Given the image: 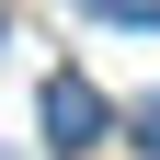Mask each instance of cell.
<instances>
[{"label": "cell", "mask_w": 160, "mask_h": 160, "mask_svg": "<svg viewBox=\"0 0 160 160\" xmlns=\"http://www.w3.org/2000/svg\"><path fill=\"white\" fill-rule=\"evenodd\" d=\"M46 137L57 149H92V137H103V92H92V80H46Z\"/></svg>", "instance_id": "obj_1"}, {"label": "cell", "mask_w": 160, "mask_h": 160, "mask_svg": "<svg viewBox=\"0 0 160 160\" xmlns=\"http://www.w3.org/2000/svg\"><path fill=\"white\" fill-rule=\"evenodd\" d=\"M103 23H160V0H92Z\"/></svg>", "instance_id": "obj_2"}, {"label": "cell", "mask_w": 160, "mask_h": 160, "mask_svg": "<svg viewBox=\"0 0 160 160\" xmlns=\"http://www.w3.org/2000/svg\"><path fill=\"white\" fill-rule=\"evenodd\" d=\"M137 149H149V160H160V103H149V114H137Z\"/></svg>", "instance_id": "obj_3"}]
</instances>
